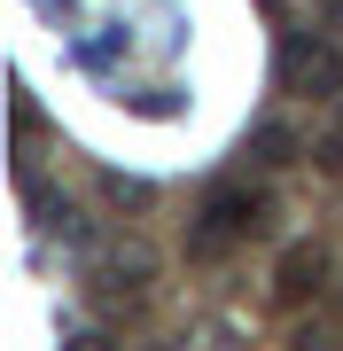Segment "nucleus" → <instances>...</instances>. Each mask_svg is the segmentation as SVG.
<instances>
[{
    "label": "nucleus",
    "instance_id": "obj_1",
    "mask_svg": "<svg viewBox=\"0 0 343 351\" xmlns=\"http://www.w3.org/2000/svg\"><path fill=\"white\" fill-rule=\"evenodd\" d=\"M273 71H281L289 94H343V55H335L320 32H281Z\"/></svg>",
    "mask_w": 343,
    "mask_h": 351
},
{
    "label": "nucleus",
    "instance_id": "obj_2",
    "mask_svg": "<svg viewBox=\"0 0 343 351\" xmlns=\"http://www.w3.org/2000/svg\"><path fill=\"white\" fill-rule=\"evenodd\" d=\"M257 219H266V203H257L250 188H211L203 195V219H195V234H188V250L195 258H218L227 242L257 234Z\"/></svg>",
    "mask_w": 343,
    "mask_h": 351
},
{
    "label": "nucleus",
    "instance_id": "obj_3",
    "mask_svg": "<svg viewBox=\"0 0 343 351\" xmlns=\"http://www.w3.org/2000/svg\"><path fill=\"white\" fill-rule=\"evenodd\" d=\"M149 274H156V258L140 250V242H117V250L102 258V274H94V281H102L94 297H102V304H117V297H140V281H149Z\"/></svg>",
    "mask_w": 343,
    "mask_h": 351
},
{
    "label": "nucleus",
    "instance_id": "obj_4",
    "mask_svg": "<svg viewBox=\"0 0 343 351\" xmlns=\"http://www.w3.org/2000/svg\"><path fill=\"white\" fill-rule=\"evenodd\" d=\"M320 274H328L320 250H289L281 274H273V297H281V304H305V297H320Z\"/></svg>",
    "mask_w": 343,
    "mask_h": 351
},
{
    "label": "nucleus",
    "instance_id": "obj_5",
    "mask_svg": "<svg viewBox=\"0 0 343 351\" xmlns=\"http://www.w3.org/2000/svg\"><path fill=\"white\" fill-rule=\"evenodd\" d=\"M250 156H257V164H273V172H281V164H296V133L281 125V117H266V125L250 133Z\"/></svg>",
    "mask_w": 343,
    "mask_h": 351
},
{
    "label": "nucleus",
    "instance_id": "obj_6",
    "mask_svg": "<svg viewBox=\"0 0 343 351\" xmlns=\"http://www.w3.org/2000/svg\"><path fill=\"white\" fill-rule=\"evenodd\" d=\"M8 117H16V133H31V125H39V101H31V86H24V78L8 86Z\"/></svg>",
    "mask_w": 343,
    "mask_h": 351
},
{
    "label": "nucleus",
    "instance_id": "obj_7",
    "mask_svg": "<svg viewBox=\"0 0 343 351\" xmlns=\"http://www.w3.org/2000/svg\"><path fill=\"white\" fill-rule=\"evenodd\" d=\"M102 188H110V203H149V180H125V172H110Z\"/></svg>",
    "mask_w": 343,
    "mask_h": 351
},
{
    "label": "nucleus",
    "instance_id": "obj_8",
    "mask_svg": "<svg viewBox=\"0 0 343 351\" xmlns=\"http://www.w3.org/2000/svg\"><path fill=\"white\" fill-rule=\"evenodd\" d=\"M257 8H266V16H273V24H281V16H289V0H257Z\"/></svg>",
    "mask_w": 343,
    "mask_h": 351
},
{
    "label": "nucleus",
    "instance_id": "obj_9",
    "mask_svg": "<svg viewBox=\"0 0 343 351\" xmlns=\"http://www.w3.org/2000/svg\"><path fill=\"white\" fill-rule=\"evenodd\" d=\"M320 8H328V16H335V24H343V0H320Z\"/></svg>",
    "mask_w": 343,
    "mask_h": 351
}]
</instances>
